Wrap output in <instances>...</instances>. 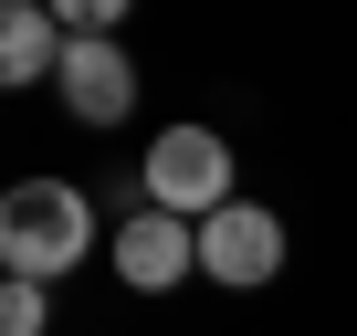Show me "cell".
Listing matches in <instances>:
<instances>
[{
  "instance_id": "6da1fadb",
  "label": "cell",
  "mask_w": 357,
  "mask_h": 336,
  "mask_svg": "<svg viewBox=\"0 0 357 336\" xmlns=\"http://www.w3.org/2000/svg\"><path fill=\"white\" fill-rule=\"evenodd\" d=\"M84 252H95V200L74 179H11L0 190V273L63 284Z\"/></svg>"
},
{
  "instance_id": "7a4b0ae2",
  "label": "cell",
  "mask_w": 357,
  "mask_h": 336,
  "mask_svg": "<svg viewBox=\"0 0 357 336\" xmlns=\"http://www.w3.org/2000/svg\"><path fill=\"white\" fill-rule=\"evenodd\" d=\"M137 190H147V211H178V221H211V211L242 200V190H231V147H221V126H158Z\"/></svg>"
},
{
  "instance_id": "3957f363",
  "label": "cell",
  "mask_w": 357,
  "mask_h": 336,
  "mask_svg": "<svg viewBox=\"0 0 357 336\" xmlns=\"http://www.w3.org/2000/svg\"><path fill=\"white\" fill-rule=\"evenodd\" d=\"M105 263H116L126 294H168V284H190V273H200V221H178V211H147V200H137V211L116 221Z\"/></svg>"
},
{
  "instance_id": "277c9868",
  "label": "cell",
  "mask_w": 357,
  "mask_h": 336,
  "mask_svg": "<svg viewBox=\"0 0 357 336\" xmlns=\"http://www.w3.org/2000/svg\"><path fill=\"white\" fill-rule=\"evenodd\" d=\"M200 273H211V284H231V294L273 284V273H284V221H273L263 200L211 211V221H200Z\"/></svg>"
},
{
  "instance_id": "5b68a950",
  "label": "cell",
  "mask_w": 357,
  "mask_h": 336,
  "mask_svg": "<svg viewBox=\"0 0 357 336\" xmlns=\"http://www.w3.org/2000/svg\"><path fill=\"white\" fill-rule=\"evenodd\" d=\"M53 95H63L74 126H126V116H137V53H126V43H63Z\"/></svg>"
},
{
  "instance_id": "8992f818",
  "label": "cell",
  "mask_w": 357,
  "mask_h": 336,
  "mask_svg": "<svg viewBox=\"0 0 357 336\" xmlns=\"http://www.w3.org/2000/svg\"><path fill=\"white\" fill-rule=\"evenodd\" d=\"M53 63H63V22L43 0H0V95L53 84Z\"/></svg>"
},
{
  "instance_id": "52a82bcc",
  "label": "cell",
  "mask_w": 357,
  "mask_h": 336,
  "mask_svg": "<svg viewBox=\"0 0 357 336\" xmlns=\"http://www.w3.org/2000/svg\"><path fill=\"white\" fill-rule=\"evenodd\" d=\"M53 22H63V43H116L137 22V0H53Z\"/></svg>"
},
{
  "instance_id": "ba28073f",
  "label": "cell",
  "mask_w": 357,
  "mask_h": 336,
  "mask_svg": "<svg viewBox=\"0 0 357 336\" xmlns=\"http://www.w3.org/2000/svg\"><path fill=\"white\" fill-rule=\"evenodd\" d=\"M43 326H53V284H22L11 273V284H0V336H43Z\"/></svg>"
},
{
  "instance_id": "9c48e42d",
  "label": "cell",
  "mask_w": 357,
  "mask_h": 336,
  "mask_svg": "<svg viewBox=\"0 0 357 336\" xmlns=\"http://www.w3.org/2000/svg\"><path fill=\"white\" fill-rule=\"evenodd\" d=\"M0 284H11V273H0Z\"/></svg>"
}]
</instances>
